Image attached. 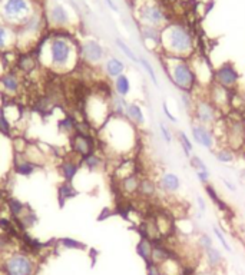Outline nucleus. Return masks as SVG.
Returning <instances> with one entry per match:
<instances>
[{
  "mask_svg": "<svg viewBox=\"0 0 245 275\" xmlns=\"http://www.w3.org/2000/svg\"><path fill=\"white\" fill-rule=\"evenodd\" d=\"M138 128L125 116L112 115L99 129V140L115 156L126 158L138 146Z\"/></svg>",
  "mask_w": 245,
  "mask_h": 275,
  "instance_id": "1",
  "label": "nucleus"
},
{
  "mask_svg": "<svg viewBox=\"0 0 245 275\" xmlns=\"http://www.w3.org/2000/svg\"><path fill=\"white\" fill-rule=\"evenodd\" d=\"M81 59L79 48L66 38H52L45 45L40 61L56 73H69Z\"/></svg>",
  "mask_w": 245,
  "mask_h": 275,
  "instance_id": "2",
  "label": "nucleus"
},
{
  "mask_svg": "<svg viewBox=\"0 0 245 275\" xmlns=\"http://www.w3.org/2000/svg\"><path fill=\"white\" fill-rule=\"evenodd\" d=\"M195 53V36L189 26L169 22L161 30V55L189 59Z\"/></svg>",
  "mask_w": 245,
  "mask_h": 275,
  "instance_id": "3",
  "label": "nucleus"
},
{
  "mask_svg": "<svg viewBox=\"0 0 245 275\" xmlns=\"http://www.w3.org/2000/svg\"><path fill=\"white\" fill-rule=\"evenodd\" d=\"M161 63L163 66V72L168 76L169 82L181 93H192V95L195 93L198 89V82L189 59L162 55Z\"/></svg>",
  "mask_w": 245,
  "mask_h": 275,
  "instance_id": "4",
  "label": "nucleus"
},
{
  "mask_svg": "<svg viewBox=\"0 0 245 275\" xmlns=\"http://www.w3.org/2000/svg\"><path fill=\"white\" fill-rule=\"evenodd\" d=\"M110 95L112 92L108 93L95 92V93H90L85 100L86 122L96 131L105 125L106 121L112 116L109 102Z\"/></svg>",
  "mask_w": 245,
  "mask_h": 275,
  "instance_id": "5",
  "label": "nucleus"
},
{
  "mask_svg": "<svg viewBox=\"0 0 245 275\" xmlns=\"http://www.w3.org/2000/svg\"><path fill=\"white\" fill-rule=\"evenodd\" d=\"M136 17H138L141 26H151V27L163 29L169 23V17L165 12V9L155 1L142 3L136 10Z\"/></svg>",
  "mask_w": 245,
  "mask_h": 275,
  "instance_id": "6",
  "label": "nucleus"
},
{
  "mask_svg": "<svg viewBox=\"0 0 245 275\" xmlns=\"http://www.w3.org/2000/svg\"><path fill=\"white\" fill-rule=\"evenodd\" d=\"M0 12L1 17L12 25H25L33 16L29 0H3Z\"/></svg>",
  "mask_w": 245,
  "mask_h": 275,
  "instance_id": "7",
  "label": "nucleus"
},
{
  "mask_svg": "<svg viewBox=\"0 0 245 275\" xmlns=\"http://www.w3.org/2000/svg\"><path fill=\"white\" fill-rule=\"evenodd\" d=\"M36 264L25 252H10L3 261L4 275H35Z\"/></svg>",
  "mask_w": 245,
  "mask_h": 275,
  "instance_id": "8",
  "label": "nucleus"
},
{
  "mask_svg": "<svg viewBox=\"0 0 245 275\" xmlns=\"http://www.w3.org/2000/svg\"><path fill=\"white\" fill-rule=\"evenodd\" d=\"M191 118H192V122H195V124L212 128L215 125V122L221 119L222 116H221L220 111L209 102V99L207 98V92H205V95H202L199 98L195 96V103H194V108L191 112Z\"/></svg>",
  "mask_w": 245,
  "mask_h": 275,
  "instance_id": "9",
  "label": "nucleus"
},
{
  "mask_svg": "<svg viewBox=\"0 0 245 275\" xmlns=\"http://www.w3.org/2000/svg\"><path fill=\"white\" fill-rule=\"evenodd\" d=\"M189 62L191 66L194 69V73L196 76V82H198V88L207 89L214 83V73H215V69L211 66V63L201 55H194L192 58H189Z\"/></svg>",
  "mask_w": 245,
  "mask_h": 275,
  "instance_id": "10",
  "label": "nucleus"
},
{
  "mask_svg": "<svg viewBox=\"0 0 245 275\" xmlns=\"http://www.w3.org/2000/svg\"><path fill=\"white\" fill-rule=\"evenodd\" d=\"M240 80H241V75H240V72H238V69L235 68L234 63L225 62L215 69L214 83L220 85L222 88L234 90V89L238 88Z\"/></svg>",
  "mask_w": 245,
  "mask_h": 275,
  "instance_id": "11",
  "label": "nucleus"
},
{
  "mask_svg": "<svg viewBox=\"0 0 245 275\" xmlns=\"http://www.w3.org/2000/svg\"><path fill=\"white\" fill-rule=\"evenodd\" d=\"M234 152L243 149L245 146V122L243 121H231L227 122V134H225V145Z\"/></svg>",
  "mask_w": 245,
  "mask_h": 275,
  "instance_id": "12",
  "label": "nucleus"
},
{
  "mask_svg": "<svg viewBox=\"0 0 245 275\" xmlns=\"http://www.w3.org/2000/svg\"><path fill=\"white\" fill-rule=\"evenodd\" d=\"M79 53H81V59L89 66H99L105 59L103 46L98 40H93V39L85 40L79 48Z\"/></svg>",
  "mask_w": 245,
  "mask_h": 275,
  "instance_id": "13",
  "label": "nucleus"
},
{
  "mask_svg": "<svg viewBox=\"0 0 245 275\" xmlns=\"http://www.w3.org/2000/svg\"><path fill=\"white\" fill-rule=\"evenodd\" d=\"M71 148L72 153L78 155L82 159L86 155L96 152V140L90 134L75 132L74 135H71Z\"/></svg>",
  "mask_w": 245,
  "mask_h": 275,
  "instance_id": "14",
  "label": "nucleus"
},
{
  "mask_svg": "<svg viewBox=\"0 0 245 275\" xmlns=\"http://www.w3.org/2000/svg\"><path fill=\"white\" fill-rule=\"evenodd\" d=\"M207 98L209 102L220 111V112H227L231 108V102H233V90L222 88L217 83H212L207 89Z\"/></svg>",
  "mask_w": 245,
  "mask_h": 275,
  "instance_id": "15",
  "label": "nucleus"
},
{
  "mask_svg": "<svg viewBox=\"0 0 245 275\" xmlns=\"http://www.w3.org/2000/svg\"><path fill=\"white\" fill-rule=\"evenodd\" d=\"M191 137H192V142H195L196 145H199L205 149L212 150L218 143L217 138L209 126L195 124V122H192V125H191Z\"/></svg>",
  "mask_w": 245,
  "mask_h": 275,
  "instance_id": "16",
  "label": "nucleus"
},
{
  "mask_svg": "<svg viewBox=\"0 0 245 275\" xmlns=\"http://www.w3.org/2000/svg\"><path fill=\"white\" fill-rule=\"evenodd\" d=\"M81 169H82V161L75 153H72V156H69V158H65L63 162H62L61 168H59L63 181L65 182H69V184L74 182V179L78 176Z\"/></svg>",
  "mask_w": 245,
  "mask_h": 275,
  "instance_id": "17",
  "label": "nucleus"
},
{
  "mask_svg": "<svg viewBox=\"0 0 245 275\" xmlns=\"http://www.w3.org/2000/svg\"><path fill=\"white\" fill-rule=\"evenodd\" d=\"M22 82L20 76L14 73L12 70H7L4 75L0 77V92L7 96H16L20 93Z\"/></svg>",
  "mask_w": 245,
  "mask_h": 275,
  "instance_id": "18",
  "label": "nucleus"
},
{
  "mask_svg": "<svg viewBox=\"0 0 245 275\" xmlns=\"http://www.w3.org/2000/svg\"><path fill=\"white\" fill-rule=\"evenodd\" d=\"M157 182L161 192L166 195H173L181 189V178L173 172H162Z\"/></svg>",
  "mask_w": 245,
  "mask_h": 275,
  "instance_id": "19",
  "label": "nucleus"
},
{
  "mask_svg": "<svg viewBox=\"0 0 245 275\" xmlns=\"http://www.w3.org/2000/svg\"><path fill=\"white\" fill-rule=\"evenodd\" d=\"M175 257L173 251L165 244V239H157L152 241V255H151V263L161 265L165 261H168L169 258Z\"/></svg>",
  "mask_w": 245,
  "mask_h": 275,
  "instance_id": "20",
  "label": "nucleus"
},
{
  "mask_svg": "<svg viewBox=\"0 0 245 275\" xmlns=\"http://www.w3.org/2000/svg\"><path fill=\"white\" fill-rule=\"evenodd\" d=\"M139 182H141V175H139V174H134V175L123 178L122 181L118 182L119 194H121L122 197H125V198H134V197H138Z\"/></svg>",
  "mask_w": 245,
  "mask_h": 275,
  "instance_id": "21",
  "label": "nucleus"
},
{
  "mask_svg": "<svg viewBox=\"0 0 245 275\" xmlns=\"http://www.w3.org/2000/svg\"><path fill=\"white\" fill-rule=\"evenodd\" d=\"M155 216V221H157V226H158V231H160V235L162 239L168 238L172 232L175 231V221L171 215L165 211H158V212H154Z\"/></svg>",
  "mask_w": 245,
  "mask_h": 275,
  "instance_id": "22",
  "label": "nucleus"
},
{
  "mask_svg": "<svg viewBox=\"0 0 245 275\" xmlns=\"http://www.w3.org/2000/svg\"><path fill=\"white\" fill-rule=\"evenodd\" d=\"M39 168V163L30 161L29 158H26L25 155H16L14 156V162H13V169L17 175L20 176H30L33 175Z\"/></svg>",
  "mask_w": 245,
  "mask_h": 275,
  "instance_id": "23",
  "label": "nucleus"
},
{
  "mask_svg": "<svg viewBox=\"0 0 245 275\" xmlns=\"http://www.w3.org/2000/svg\"><path fill=\"white\" fill-rule=\"evenodd\" d=\"M125 118H126L131 124H134L138 129L142 128V126L145 125V122H147L144 108H142L138 102H128Z\"/></svg>",
  "mask_w": 245,
  "mask_h": 275,
  "instance_id": "24",
  "label": "nucleus"
},
{
  "mask_svg": "<svg viewBox=\"0 0 245 275\" xmlns=\"http://www.w3.org/2000/svg\"><path fill=\"white\" fill-rule=\"evenodd\" d=\"M158 182L154 181L149 176H141V182H139V189H138V197L142 200H154L158 195Z\"/></svg>",
  "mask_w": 245,
  "mask_h": 275,
  "instance_id": "25",
  "label": "nucleus"
},
{
  "mask_svg": "<svg viewBox=\"0 0 245 275\" xmlns=\"http://www.w3.org/2000/svg\"><path fill=\"white\" fill-rule=\"evenodd\" d=\"M125 70H126V65L119 58L110 56L103 63V72L110 79H116L118 76L123 75Z\"/></svg>",
  "mask_w": 245,
  "mask_h": 275,
  "instance_id": "26",
  "label": "nucleus"
},
{
  "mask_svg": "<svg viewBox=\"0 0 245 275\" xmlns=\"http://www.w3.org/2000/svg\"><path fill=\"white\" fill-rule=\"evenodd\" d=\"M202 254H204V258H205L208 270L218 271L221 268V265L224 264V255H222L221 250H218L217 247H211L207 251H204Z\"/></svg>",
  "mask_w": 245,
  "mask_h": 275,
  "instance_id": "27",
  "label": "nucleus"
},
{
  "mask_svg": "<svg viewBox=\"0 0 245 275\" xmlns=\"http://www.w3.org/2000/svg\"><path fill=\"white\" fill-rule=\"evenodd\" d=\"M161 30L158 27H151V26H141V38L145 42V45L152 43L154 49L157 48L161 50Z\"/></svg>",
  "mask_w": 245,
  "mask_h": 275,
  "instance_id": "28",
  "label": "nucleus"
},
{
  "mask_svg": "<svg viewBox=\"0 0 245 275\" xmlns=\"http://www.w3.org/2000/svg\"><path fill=\"white\" fill-rule=\"evenodd\" d=\"M204 189H205V194H207V197L209 198V201L220 209L221 212L224 213H230L231 212V208L227 205V202L222 200L220 197V194H218V191L215 189V187L212 185V184H208V185H205L204 187Z\"/></svg>",
  "mask_w": 245,
  "mask_h": 275,
  "instance_id": "29",
  "label": "nucleus"
},
{
  "mask_svg": "<svg viewBox=\"0 0 245 275\" xmlns=\"http://www.w3.org/2000/svg\"><path fill=\"white\" fill-rule=\"evenodd\" d=\"M81 161H82V168L87 169L89 172H96L99 169H102L103 165H105L103 158L99 155L98 152H93V153L86 155L85 158H82Z\"/></svg>",
  "mask_w": 245,
  "mask_h": 275,
  "instance_id": "30",
  "label": "nucleus"
},
{
  "mask_svg": "<svg viewBox=\"0 0 245 275\" xmlns=\"http://www.w3.org/2000/svg\"><path fill=\"white\" fill-rule=\"evenodd\" d=\"M14 43H16V35L13 33L12 29H9L7 26L0 25V52L12 49Z\"/></svg>",
  "mask_w": 245,
  "mask_h": 275,
  "instance_id": "31",
  "label": "nucleus"
},
{
  "mask_svg": "<svg viewBox=\"0 0 245 275\" xmlns=\"http://www.w3.org/2000/svg\"><path fill=\"white\" fill-rule=\"evenodd\" d=\"M160 270L162 275H184V268L176 260V257H172L168 261L161 264Z\"/></svg>",
  "mask_w": 245,
  "mask_h": 275,
  "instance_id": "32",
  "label": "nucleus"
},
{
  "mask_svg": "<svg viewBox=\"0 0 245 275\" xmlns=\"http://www.w3.org/2000/svg\"><path fill=\"white\" fill-rule=\"evenodd\" d=\"M113 92L122 98H126L131 93V80L126 73L113 79Z\"/></svg>",
  "mask_w": 245,
  "mask_h": 275,
  "instance_id": "33",
  "label": "nucleus"
},
{
  "mask_svg": "<svg viewBox=\"0 0 245 275\" xmlns=\"http://www.w3.org/2000/svg\"><path fill=\"white\" fill-rule=\"evenodd\" d=\"M136 254L142 258L145 264H151V255H152V241L145 237L139 238L136 244Z\"/></svg>",
  "mask_w": 245,
  "mask_h": 275,
  "instance_id": "34",
  "label": "nucleus"
},
{
  "mask_svg": "<svg viewBox=\"0 0 245 275\" xmlns=\"http://www.w3.org/2000/svg\"><path fill=\"white\" fill-rule=\"evenodd\" d=\"M50 22L55 26H66L69 22V16L68 12L65 10V7L61 4H56L52 7V10L49 13Z\"/></svg>",
  "mask_w": 245,
  "mask_h": 275,
  "instance_id": "35",
  "label": "nucleus"
},
{
  "mask_svg": "<svg viewBox=\"0 0 245 275\" xmlns=\"http://www.w3.org/2000/svg\"><path fill=\"white\" fill-rule=\"evenodd\" d=\"M110 102V111H112V115L115 116H125V112H126V106H128V102L125 98L116 95L115 92L110 95L109 98Z\"/></svg>",
  "mask_w": 245,
  "mask_h": 275,
  "instance_id": "36",
  "label": "nucleus"
},
{
  "mask_svg": "<svg viewBox=\"0 0 245 275\" xmlns=\"http://www.w3.org/2000/svg\"><path fill=\"white\" fill-rule=\"evenodd\" d=\"M176 140H178L181 149L184 152L185 158L189 159V158L192 156V152H194V142H192V139L188 137L184 131H179V132L176 134Z\"/></svg>",
  "mask_w": 245,
  "mask_h": 275,
  "instance_id": "37",
  "label": "nucleus"
},
{
  "mask_svg": "<svg viewBox=\"0 0 245 275\" xmlns=\"http://www.w3.org/2000/svg\"><path fill=\"white\" fill-rule=\"evenodd\" d=\"M6 204H7V209H9V213H10L13 221L19 219V218L25 213V209H27V206H26L25 204L20 202L19 200H16V198L7 200Z\"/></svg>",
  "mask_w": 245,
  "mask_h": 275,
  "instance_id": "38",
  "label": "nucleus"
},
{
  "mask_svg": "<svg viewBox=\"0 0 245 275\" xmlns=\"http://www.w3.org/2000/svg\"><path fill=\"white\" fill-rule=\"evenodd\" d=\"M139 65H141V68L145 70V73L148 75V77L151 79V82L155 85V86H160V80H158V76H157V72H155V69H154V65L151 63L149 59L147 58H139Z\"/></svg>",
  "mask_w": 245,
  "mask_h": 275,
  "instance_id": "39",
  "label": "nucleus"
},
{
  "mask_svg": "<svg viewBox=\"0 0 245 275\" xmlns=\"http://www.w3.org/2000/svg\"><path fill=\"white\" fill-rule=\"evenodd\" d=\"M215 158L221 163H233L235 161V152L227 146H220L215 150Z\"/></svg>",
  "mask_w": 245,
  "mask_h": 275,
  "instance_id": "40",
  "label": "nucleus"
},
{
  "mask_svg": "<svg viewBox=\"0 0 245 275\" xmlns=\"http://www.w3.org/2000/svg\"><path fill=\"white\" fill-rule=\"evenodd\" d=\"M115 42H116V46L119 48V50L122 52L123 55H125V56H126V58H128L131 62L139 63V56L136 55L134 50L129 48V45H128V43H125L122 39H116Z\"/></svg>",
  "mask_w": 245,
  "mask_h": 275,
  "instance_id": "41",
  "label": "nucleus"
},
{
  "mask_svg": "<svg viewBox=\"0 0 245 275\" xmlns=\"http://www.w3.org/2000/svg\"><path fill=\"white\" fill-rule=\"evenodd\" d=\"M76 194H78V192H76V189L72 187V184H69V182H63V184H62V187L59 188V197H61L62 205H63V202H65V201L75 197Z\"/></svg>",
  "mask_w": 245,
  "mask_h": 275,
  "instance_id": "42",
  "label": "nucleus"
},
{
  "mask_svg": "<svg viewBox=\"0 0 245 275\" xmlns=\"http://www.w3.org/2000/svg\"><path fill=\"white\" fill-rule=\"evenodd\" d=\"M196 244H198V248L202 251H207L211 247H214V239L212 237L207 234V232H202V234H199L198 238H196Z\"/></svg>",
  "mask_w": 245,
  "mask_h": 275,
  "instance_id": "43",
  "label": "nucleus"
},
{
  "mask_svg": "<svg viewBox=\"0 0 245 275\" xmlns=\"http://www.w3.org/2000/svg\"><path fill=\"white\" fill-rule=\"evenodd\" d=\"M212 232H214V237L218 239V242H220L221 245H222V248L227 251V252H233V248H231V244H230V241L227 239L225 237V234L222 232V229L218 228V226H214L212 228Z\"/></svg>",
  "mask_w": 245,
  "mask_h": 275,
  "instance_id": "44",
  "label": "nucleus"
},
{
  "mask_svg": "<svg viewBox=\"0 0 245 275\" xmlns=\"http://www.w3.org/2000/svg\"><path fill=\"white\" fill-rule=\"evenodd\" d=\"M59 242L62 244V247H65L66 250H85L86 248L83 242L74 239V238H62Z\"/></svg>",
  "mask_w": 245,
  "mask_h": 275,
  "instance_id": "45",
  "label": "nucleus"
},
{
  "mask_svg": "<svg viewBox=\"0 0 245 275\" xmlns=\"http://www.w3.org/2000/svg\"><path fill=\"white\" fill-rule=\"evenodd\" d=\"M189 165L192 169H195V172H199V171H209L208 165L202 161V158H199L198 155H192L189 158Z\"/></svg>",
  "mask_w": 245,
  "mask_h": 275,
  "instance_id": "46",
  "label": "nucleus"
},
{
  "mask_svg": "<svg viewBox=\"0 0 245 275\" xmlns=\"http://www.w3.org/2000/svg\"><path fill=\"white\" fill-rule=\"evenodd\" d=\"M181 102H182V106H184L185 111L191 115L194 103H195V96L192 93H181Z\"/></svg>",
  "mask_w": 245,
  "mask_h": 275,
  "instance_id": "47",
  "label": "nucleus"
},
{
  "mask_svg": "<svg viewBox=\"0 0 245 275\" xmlns=\"http://www.w3.org/2000/svg\"><path fill=\"white\" fill-rule=\"evenodd\" d=\"M160 134H161V138H162L166 143H172V140H173V135H172L171 129L165 125V122H160Z\"/></svg>",
  "mask_w": 245,
  "mask_h": 275,
  "instance_id": "48",
  "label": "nucleus"
},
{
  "mask_svg": "<svg viewBox=\"0 0 245 275\" xmlns=\"http://www.w3.org/2000/svg\"><path fill=\"white\" fill-rule=\"evenodd\" d=\"M162 112H163L165 118H166L169 122H172V124H176V122H178L176 116H175V115H172V112L169 111V106H168L166 100H163V102H162Z\"/></svg>",
  "mask_w": 245,
  "mask_h": 275,
  "instance_id": "49",
  "label": "nucleus"
},
{
  "mask_svg": "<svg viewBox=\"0 0 245 275\" xmlns=\"http://www.w3.org/2000/svg\"><path fill=\"white\" fill-rule=\"evenodd\" d=\"M196 178H198V181L205 187V185H208L211 184V174H209V171H199V172H196Z\"/></svg>",
  "mask_w": 245,
  "mask_h": 275,
  "instance_id": "50",
  "label": "nucleus"
},
{
  "mask_svg": "<svg viewBox=\"0 0 245 275\" xmlns=\"http://www.w3.org/2000/svg\"><path fill=\"white\" fill-rule=\"evenodd\" d=\"M147 275H162L161 274L160 265L157 264H147Z\"/></svg>",
  "mask_w": 245,
  "mask_h": 275,
  "instance_id": "51",
  "label": "nucleus"
},
{
  "mask_svg": "<svg viewBox=\"0 0 245 275\" xmlns=\"http://www.w3.org/2000/svg\"><path fill=\"white\" fill-rule=\"evenodd\" d=\"M196 205H198V209H199V212L201 213H204L207 211V202L204 201L202 197H198V198H196Z\"/></svg>",
  "mask_w": 245,
  "mask_h": 275,
  "instance_id": "52",
  "label": "nucleus"
},
{
  "mask_svg": "<svg viewBox=\"0 0 245 275\" xmlns=\"http://www.w3.org/2000/svg\"><path fill=\"white\" fill-rule=\"evenodd\" d=\"M194 275H218V271H212V270H202V271H196Z\"/></svg>",
  "mask_w": 245,
  "mask_h": 275,
  "instance_id": "53",
  "label": "nucleus"
},
{
  "mask_svg": "<svg viewBox=\"0 0 245 275\" xmlns=\"http://www.w3.org/2000/svg\"><path fill=\"white\" fill-rule=\"evenodd\" d=\"M222 184H224L225 187L228 188V189H230L231 192H235V189H237V187H235L234 184H231V182H230L228 179H225V178H224V179H222Z\"/></svg>",
  "mask_w": 245,
  "mask_h": 275,
  "instance_id": "54",
  "label": "nucleus"
},
{
  "mask_svg": "<svg viewBox=\"0 0 245 275\" xmlns=\"http://www.w3.org/2000/svg\"><path fill=\"white\" fill-rule=\"evenodd\" d=\"M105 1H106V4L109 6V7H110V9H112V10H115V12H118V6H116V4H115V3H113L112 0H105Z\"/></svg>",
  "mask_w": 245,
  "mask_h": 275,
  "instance_id": "55",
  "label": "nucleus"
},
{
  "mask_svg": "<svg viewBox=\"0 0 245 275\" xmlns=\"http://www.w3.org/2000/svg\"><path fill=\"white\" fill-rule=\"evenodd\" d=\"M6 72H7V70H6V66H4V63H3V61L0 59V77L4 75Z\"/></svg>",
  "mask_w": 245,
  "mask_h": 275,
  "instance_id": "56",
  "label": "nucleus"
},
{
  "mask_svg": "<svg viewBox=\"0 0 245 275\" xmlns=\"http://www.w3.org/2000/svg\"><path fill=\"white\" fill-rule=\"evenodd\" d=\"M3 96H4V95L0 92V111H1V108H3Z\"/></svg>",
  "mask_w": 245,
  "mask_h": 275,
  "instance_id": "57",
  "label": "nucleus"
}]
</instances>
